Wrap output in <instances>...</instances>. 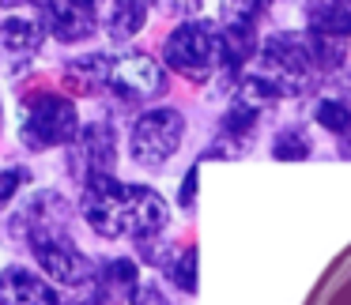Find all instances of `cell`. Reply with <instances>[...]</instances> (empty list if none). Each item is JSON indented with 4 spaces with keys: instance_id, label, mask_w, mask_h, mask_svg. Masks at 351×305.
Returning a JSON list of instances; mask_svg holds the SVG:
<instances>
[{
    "instance_id": "3",
    "label": "cell",
    "mask_w": 351,
    "mask_h": 305,
    "mask_svg": "<svg viewBox=\"0 0 351 305\" xmlns=\"http://www.w3.org/2000/svg\"><path fill=\"white\" fill-rule=\"evenodd\" d=\"M80 132L76 121V106L72 98L53 91L31 94L23 102V117H19V140H23L31 151H49V147L69 144L72 136Z\"/></svg>"
},
{
    "instance_id": "21",
    "label": "cell",
    "mask_w": 351,
    "mask_h": 305,
    "mask_svg": "<svg viewBox=\"0 0 351 305\" xmlns=\"http://www.w3.org/2000/svg\"><path fill=\"white\" fill-rule=\"evenodd\" d=\"M340 136H343V144H348V151H351V117H348V124L340 129Z\"/></svg>"
},
{
    "instance_id": "6",
    "label": "cell",
    "mask_w": 351,
    "mask_h": 305,
    "mask_svg": "<svg viewBox=\"0 0 351 305\" xmlns=\"http://www.w3.org/2000/svg\"><path fill=\"white\" fill-rule=\"evenodd\" d=\"M106 83L114 87L121 98L144 102V98H155V94L167 91V72H162L147 53H125V57H117V61H110Z\"/></svg>"
},
{
    "instance_id": "15",
    "label": "cell",
    "mask_w": 351,
    "mask_h": 305,
    "mask_svg": "<svg viewBox=\"0 0 351 305\" xmlns=\"http://www.w3.org/2000/svg\"><path fill=\"white\" fill-rule=\"evenodd\" d=\"M162 275H167L178 290L193 294V290H197V249H178V252H170V256H162Z\"/></svg>"
},
{
    "instance_id": "23",
    "label": "cell",
    "mask_w": 351,
    "mask_h": 305,
    "mask_svg": "<svg viewBox=\"0 0 351 305\" xmlns=\"http://www.w3.org/2000/svg\"><path fill=\"white\" fill-rule=\"evenodd\" d=\"M144 4H147V8H152V4H162V0H144Z\"/></svg>"
},
{
    "instance_id": "18",
    "label": "cell",
    "mask_w": 351,
    "mask_h": 305,
    "mask_svg": "<svg viewBox=\"0 0 351 305\" xmlns=\"http://www.w3.org/2000/svg\"><path fill=\"white\" fill-rule=\"evenodd\" d=\"M348 117H351V109L343 106V102H332V98L317 102V124H321V129H328V132L340 136V129L348 124Z\"/></svg>"
},
{
    "instance_id": "13",
    "label": "cell",
    "mask_w": 351,
    "mask_h": 305,
    "mask_svg": "<svg viewBox=\"0 0 351 305\" xmlns=\"http://www.w3.org/2000/svg\"><path fill=\"white\" fill-rule=\"evenodd\" d=\"M95 282L106 297H129L140 287V271L132 260H110V264H102V271H95Z\"/></svg>"
},
{
    "instance_id": "16",
    "label": "cell",
    "mask_w": 351,
    "mask_h": 305,
    "mask_svg": "<svg viewBox=\"0 0 351 305\" xmlns=\"http://www.w3.org/2000/svg\"><path fill=\"white\" fill-rule=\"evenodd\" d=\"M257 114H261L257 106H250V102L238 98L234 106H230V114L223 117V136H227L230 144H242V140L253 132V124H257Z\"/></svg>"
},
{
    "instance_id": "8",
    "label": "cell",
    "mask_w": 351,
    "mask_h": 305,
    "mask_svg": "<svg viewBox=\"0 0 351 305\" xmlns=\"http://www.w3.org/2000/svg\"><path fill=\"white\" fill-rule=\"evenodd\" d=\"M0 305H61L49 279L27 271V267H4L0 271Z\"/></svg>"
},
{
    "instance_id": "12",
    "label": "cell",
    "mask_w": 351,
    "mask_h": 305,
    "mask_svg": "<svg viewBox=\"0 0 351 305\" xmlns=\"http://www.w3.org/2000/svg\"><path fill=\"white\" fill-rule=\"evenodd\" d=\"M42 42H46L42 23H31V19H4L0 23V49H8V53H38Z\"/></svg>"
},
{
    "instance_id": "7",
    "label": "cell",
    "mask_w": 351,
    "mask_h": 305,
    "mask_svg": "<svg viewBox=\"0 0 351 305\" xmlns=\"http://www.w3.org/2000/svg\"><path fill=\"white\" fill-rule=\"evenodd\" d=\"M38 12L42 31H49L61 42H84L95 34V0H31Z\"/></svg>"
},
{
    "instance_id": "17",
    "label": "cell",
    "mask_w": 351,
    "mask_h": 305,
    "mask_svg": "<svg viewBox=\"0 0 351 305\" xmlns=\"http://www.w3.org/2000/svg\"><path fill=\"white\" fill-rule=\"evenodd\" d=\"M276 159H310V140H306L302 129H287L276 136V147H272Z\"/></svg>"
},
{
    "instance_id": "9",
    "label": "cell",
    "mask_w": 351,
    "mask_h": 305,
    "mask_svg": "<svg viewBox=\"0 0 351 305\" xmlns=\"http://www.w3.org/2000/svg\"><path fill=\"white\" fill-rule=\"evenodd\" d=\"M268 8V0H219V31L234 46H250L253 27H257L261 12Z\"/></svg>"
},
{
    "instance_id": "5",
    "label": "cell",
    "mask_w": 351,
    "mask_h": 305,
    "mask_svg": "<svg viewBox=\"0 0 351 305\" xmlns=\"http://www.w3.org/2000/svg\"><path fill=\"white\" fill-rule=\"evenodd\" d=\"M69 170L80 185L91 181V177H102V174H114V162H117V140H114V129L110 124H87L84 132L69 140Z\"/></svg>"
},
{
    "instance_id": "10",
    "label": "cell",
    "mask_w": 351,
    "mask_h": 305,
    "mask_svg": "<svg viewBox=\"0 0 351 305\" xmlns=\"http://www.w3.org/2000/svg\"><path fill=\"white\" fill-rule=\"evenodd\" d=\"M95 19H102L114 38H132L144 31L147 4L144 0H95Z\"/></svg>"
},
{
    "instance_id": "1",
    "label": "cell",
    "mask_w": 351,
    "mask_h": 305,
    "mask_svg": "<svg viewBox=\"0 0 351 305\" xmlns=\"http://www.w3.org/2000/svg\"><path fill=\"white\" fill-rule=\"evenodd\" d=\"M84 219L99 237H136L147 241L167 226V200L144 185H121L114 174L84 181Z\"/></svg>"
},
{
    "instance_id": "2",
    "label": "cell",
    "mask_w": 351,
    "mask_h": 305,
    "mask_svg": "<svg viewBox=\"0 0 351 305\" xmlns=\"http://www.w3.org/2000/svg\"><path fill=\"white\" fill-rule=\"evenodd\" d=\"M167 64L185 76L189 83H208L215 72L227 64V42H223L219 23H208V19H193L182 23L162 46Z\"/></svg>"
},
{
    "instance_id": "20",
    "label": "cell",
    "mask_w": 351,
    "mask_h": 305,
    "mask_svg": "<svg viewBox=\"0 0 351 305\" xmlns=\"http://www.w3.org/2000/svg\"><path fill=\"white\" fill-rule=\"evenodd\" d=\"M129 305H170V302L162 297V290L155 282H144V287H136L129 294Z\"/></svg>"
},
{
    "instance_id": "19",
    "label": "cell",
    "mask_w": 351,
    "mask_h": 305,
    "mask_svg": "<svg viewBox=\"0 0 351 305\" xmlns=\"http://www.w3.org/2000/svg\"><path fill=\"white\" fill-rule=\"evenodd\" d=\"M23 181H27V170L23 166H4V170H0V207L16 196Z\"/></svg>"
},
{
    "instance_id": "11",
    "label": "cell",
    "mask_w": 351,
    "mask_h": 305,
    "mask_svg": "<svg viewBox=\"0 0 351 305\" xmlns=\"http://www.w3.org/2000/svg\"><path fill=\"white\" fill-rule=\"evenodd\" d=\"M302 16L310 23V31L336 34V38L351 34V0H306Z\"/></svg>"
},
{
    "instance_id": "22",
    "label": "cell",
    "mask_w": 351,
    "mask_h": 305,
    "mask_svg": "<svg viewBox=\"0 0 351 305\" xmlns=\"http://www.w3.org/2000/svg\"><path fill=\"white\" fill-rule=\"evenodd\" d=\"M16 4H23V0H0V8H16Z\"/></svg>"
},
{
    "instance_id": "4",
    "label": "cell",
    "mask_w": 351,
    "mask_h": 305,
    "mask_svg": "<svg viewBox=\"0 0 351 305\" xmlns=\"http://www.w3.org/2000/svg\"><path fill=\"white\" fill-rule=\"evenodd\" d=\"M182 132H185V121L178 109L162 106V109H147L144 117H136L132 124V159L140 166L155 170L162 162L174 159V151L182 147Z\"/></svg>"
},
{
    "instance_id": "14",
    "label": "cell",
    "mask_w": 351,
    "mask_h": 305,
    "mask_svg": "<svg viewBox=\"0 0 351 305\" xmlns=\"http://www.w3.org/2000/svg\"><path fill=\"white\" fill-rule=\"evenodd\" d=\"M106 72H110V57L102 53H91V57H80L64 68V79L80 91H95L99 83H106Z\"/></svg>"
}]
</instances>
